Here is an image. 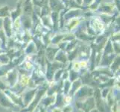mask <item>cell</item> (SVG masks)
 Returning <instances> with one entry per match:
<instances>
[{
    "instance_id": "4",
    "label": "cell",
    "mask_w": 120,
    "mask_h": 112,
    "mask_svg": "<svg viewBox=\"0 0 120 112\" xmlns=\"http://www.w3.org/2000/svg\"><path fill=\"white\" fill-rule=\"evenodd\" d=\"M93 112H96V111H93Z\"/></svg>"
},
{
    "instance_id": "2",
    "label": "cell",
    "mask_w": 120,
    "mask_h": 112,
    "mask_svg": "<svg viewBox=\"0 0 120 112\" xmlns=\"http://www.w3.org/2000/svg\"><path fill=\"white\" fill-rule=\"evenodd\" d=\"M0 103H1L3 106H9L10 105L9 102H8L7 99L2 96H0Z\"/></svg>"
},
{
    "instance_id": "1",
    "label": "cell",
    "mask_w": 120,
    "mask_h": 112,
    "mask_svg": "<svg viewBox=\"0 0 120 112\" xmlns=\"http://www.w3.org/2000/svg\"><path fill=\"white\" fill-rule=\"evenodd\" d=\"M95 99H96V105L98 108L101 111H104V109H103V106H102V103H101V96H100V92L98 90H97L96 93H95Z\"/></svg>"
},
{
    "instance_id": "3",
    "label": "cell",
    "mask_w": 120,
    "mask_h": 112,
    "mask_svg": "<svg viewBox=\"0 0 120 112\" xmlns=\"http://www.w3.org/2000/svg\"><path fill=\"white\" fill-rule=\"evenodd\" d=\"M93 102H89V101L84 105L85 109H86V111L89 110V109H90V108H91V107H93Z\"/></svg>"
}]
</instances>
